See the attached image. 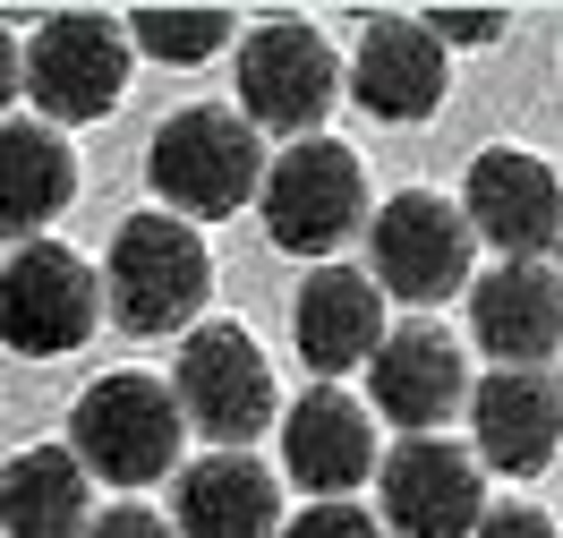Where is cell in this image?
Masks as SVG:
<instances>
[{"instance_id": "obj_3", "label": "cell", "mask_w": 563, "mask_h": 538, "mask_svg": "<svg viewBox=\"0 0 563 538\" xmlns=\"http://www.w3.org/2000/svg\"><path fill=\"white\" fill-rule=\"evenodd\" d=\"M111 299V317L129 333H179L213 299V256L197 240V222L179 215H129L111 240V265L95 274Z\"/></svg>"}, {"instance_id": "obj_8", "label": "cell", "mask_w": 563, "mask_h": 538, "mask_svg": "<svg viewBox=\"0 0 563 538\" xmlns=\"http://www.w3.org/2000/svg\"><path fill=\"white\" fill-rule=\"evenodd\" d=\"M95 325H103V283L77 249L26 240L0 265V342L18 359H69Z\"/></svg>"}, {"instance_id": "obj_5", "label": "cell", "mask_w": 563, "mask_h": 538, "mask_svg": "<svg viewBox=\"0 0 563 538\" xmlns=\"http://www.w3.org/2000/svg\"><path fill=\"white\" fill-rule=\"evenodd\" d=\"M256 215H265V240L290 256H333L367 222V172L342 138H299L282 145L265 179H256Z\"/></svg>"}, {"instance_id": "obj_22", "label": "cell", "mask_w": 563, "mask_h": 538, "mask_svg": "<svg viewBox=\"0 0 563 538\" xmlns=\"http://www.w3.org/2000/svg\"><path fill=\"white\" fill-rule=\"evenodd\" d=\"M427 35H435V52L453 61V52H470V43H504L512 35V18H495V9H435V18H419Z\"/></svg>"}, {"instance_id": "obj_25", "label": "cell", "mask_w": 563, "mask_h": 538, "mask_svg": "<svg viewBox=\"0 0 563 538\" xmlns=\"http://www.w3.org/2000/svg\"><path fill=\"white\" fill-rule=\"evenodd\" d=\"M86 538H172V521H163V513H145V504H111V513L86 521Z\"/></svg>"}, {"instance_id": "obj_20", "label": "cell", "mask_w": 563, "mask_h": 538, "mask_svg": "<svg viewBox=\"0 0 563 538\" xmlns=\"http://www.w3.org/2000/svg\"><path fill=\"white\" fill-rule=\"evenodd\" d=\"M77 206V154L43 120H0V231L43 240V222Z\"/></svg>"}, {"instance_id": "obj_17", "label": "cell", "mask_w": 563, "mask_h": 538, "mask_svg": "<svg viewBox=\"0 0 563 538\" xmlns=\"http://www.w3.org/2000/svg\"><path fill=\"white\" fill-rule=\"evenodd\" d=\"M470 333L504 367H547L563 342V283L555 265H495L470 283Z\"/></svg>"}, {"instance_id": "obj_13", "label": "cell", "mask_w": 563, "mask_h": 538, "mask_svg": "<svg viewBox=\"0 0 563 538\" xmlns=\"http://www.w3.org/2000/svg\"><path fill=\"white\" fill-rule=\"evenodd\" d=\"M282 470L308 487V504H342L376 479V419L342 385H308L282 410Z\"/></svg>"}, {"instance_id": "obj_21", "label": "cell", "mask_w": 563, "mask_h": 538, "mask_svg": "<svg viewBox=\"0 0 563 538\" xmlns=\"http://www.w3.org/2000/svg\"><path fill=\"white\" fill-rule=\"evenodd\" d=\"M120 35H129V52H154V61H172V69H197V61H213L222 43L240 35V18H231V9H137V18H120Z\"/></svg>"}, {"instance_id": "obj_12", "label": "cell", "mask_w": 563, "mask_h": 538, "mask_svg": "<svg viewBox=\"0 0 563 538\" xmlns=\"http://www.w3.org/2000/svg\"><path fill=\"white\" fill-rule=\"evenodd\" d=\"M367 394H376V410H385L401 436H435L461 402H470V359H461V342L444 325L410 317V325H393L385 342H376Z\"/></svg>"}, {"instance_id": "obj_1", "label": "cell", "mask_w": 563, "mask_h": 538, "mask_svg": "<svg viewBox=\"0 0 563 538\" xmlns=\"http://www.w3.org/2000/svg\"><path fill=\"white\" fill-rule=\"evenodd\" d=\"M145 179H154V197H163L179 222H222V215H240L247 197H256V179H265V138L247 129L240 111L188 103V111H172V120L154 129Z\"/></svg>"}, {"instance_id": "obj_15", "label": "cell", "mask_w": 563, "mask_h": 538, "mask_svg": "<svg viewBox=\"0 0 563 538\" xmlns=\"http://www.w3.org/2000/svg\"><path fill=\"white\" fill-rule=\"evenodd\" d=\"M290 333H299V359L317 367V385H333V376H351V367L376 359V342H385V290L367 274H351V265H317L299 283V299H290Z\"/></svg>"}, {"instance_id": "obj_7", "label": "cell", "mask_w": 563, "mask_h": 538, "mask_svg": "<svg viewBox=\"0 0 563 538\" xmlns=\"http://www.w3.org/2000/svg\"><path fill=\"white\" fill-rule=\"evenodd\" d=\"M342 95V61L308 18H265L240 43V120L274 138H324V111Z\"/></svg>"}, {"instance_id": "obj_9", "label": "cell", "mask_w": 563, "mask_h": 538, "mask_svg": "<svg viewBox=\"0 0 563 538\" xmlns=\"http://www.w3.org/2000/svg\"><path fill=\"white\" fill-rule=\"evenodd\" d=\"M470 222H461L453 197H435V188H401L385 197V215L367 222V256H376V274L367 283L393 290V299H410V308H435V299H453L470 290Z\"/></svg>"}, {"instance_id": "obj_18", "label": "cell", "mask_w": 563, "mask_h": 538, "mask_svg": "<svg viewBox=\"0 0 563 538\" xmlns=\"http://www.w3.org/2000/svg\"><path fill=\"white\" fill-rule=\"evenodd\" d=\"M179 538H282V479L256 453H206L179 470Z\"/></svg>"}, {"instance_id": "obj_26", "label": "cell", "mask_w": 563, "mask_h": 538, "mask_svg": "<svg viewBox=\"0 0 563 538\" xmlns=\"http://www.w3.org/2000/svg\"><path fill=\"white\" fill-rule=\"evenodd\" d=\"M18 103V35H9V26H0V111Z\"/></svg>"}, {"instance_id": "obj_6", "label": "cell", "mask_w": 563, "mask_h": 538, "mask_svg": "<svg viewBox=\"0 0 563 538\" xmlns=\"http://www.w3.org/2000/svg\"><path fill=\"white\" fill-rule=\"evenodd\" d=\"M129 35L103 9H60L43 18L35 43L18 52V95H35L43 129H77V120H103L129 95Z\"/></svg>"}, {"instance_id": "obj_2", "label": "cell", "mask_w": 563, "mask_h": 538, "mask_svg": "<svg viewBox=\"0 0 563 538\" xmlns=\"http://www.w3.org/2000/svg\"><path fill=\"white\" fill-rule=\"evenodd\" d=\"M69 453L86 479H111V487H154L179 470V402L163 376L145 367H111L95 376L69 410Z\"/></svg>"}, {"instance_id": "obj_24", "label": "cell", "mask_w": 563, "mask_h": 538, "mask_svg": "<svg viewBox=\"0 0 563 538\" xmlns=\"http://www.w3.org/2000/svg\"><path fill=\"white\" fill-rule=\"evenodd\" d=\"M470 538H555V521H547L538 504H487Z\"/></svg>"}, {"instance_id": "obj_14", "label": "cell", "mask_w": 563, "mask_h": 538, "mask_svg": "<svg viewBox=\"0 0 563 538\" xmlns=\"http://www.w3.org/2000/svg\"><path fill=\"white\" fill-rule=\"evenodd\" d=\"M470 428H478V470H504V479H538L555 470L563 444V394L547 367H495L487 385L470 394Z\"/></svg>"}, {"instance_id": "obj_11", "label": "cell", "mask_w": 563, "mask_h": 538, "mask_svg": "<svg viewBox=\"0 0 563 538\" xmlns=\"http://www.w3.org/2000/svg\"><path fill=\"white\" fill-rule=\"evenodd\" d=\"M487 513V470L444 436H401L385 453V521L393 538H470Z\"/></svg>"}, {"instance_id": "obj_10", "label": "cell", "mask_w": 563, "mask_h": 538, "mask_svg": "<svg viewBox=\"0 0 563 538\" xmlns=\"http://www.w3.org/2000/svg\"><path fill=\"white\" fill-rule=\"evenodd\" d=\"M461 222L470 240L504 249V265H547V249L563 240V179L547 154L521 145H487L470 179H461Z\"/></svg>"}, {"instance_id": "obj_19", "label": "cell", "mask_w": 563, "mask_h": 538, "mask_svg": "<svg viewBox=\"0 0 563 538\" xmlns=\"http://www.w3.org/2000/svg\"><path fill=\"white\" fill-rule=\"evenodd\" d=\"M95 521V479L77 470L69 444H26L0 470V538H86Z\"/></svg>"}, {"instance_id": "obj_4", "label": "cell", "mask_w": 563, "mask_h": 538, "mask_svg": "<svg viewBox=\"0 0 563 538\" xmlns=\"http://www.w3.org/2000/svg\"><path fill=\"white\" fill-rule=\"evenodd\" d=\"M172 402H179V428L213 436V453H247V444L282 419L274 367H265V351H256L247 325H197V333L179 342Z\"/></svg>"}, {"instance_id": "obj_23", "label": "cell", "mask_w": 563, "mask_h": 538, "mask_svg": "<svg viewBox=\"0 0 563 538\" xmlns=\"http://www.w3.org/2000/svg\"><path fill=\"white\" fill-rule=\"evenodd\" d=\"M282 538H385L376 530V513H367V504H308V513H299V521H282Z\"/></svg>"}, {"instance_id": "obj_16", "label": "cell", "mask_w": 563, "mask_h": 538, "mask_svg": "<svg viewBox=\"0 0 563 538\" xmlns=\"http://www.w3.org/2000/svg\"><path fill=\"white\" fill-rule=\"evenodd\" d=\"M444 86H453V61L435 52V35L419 18H367L358 61H351L358 111H376V120H427L444 103Z\"/></svg>"}]
</instances>
